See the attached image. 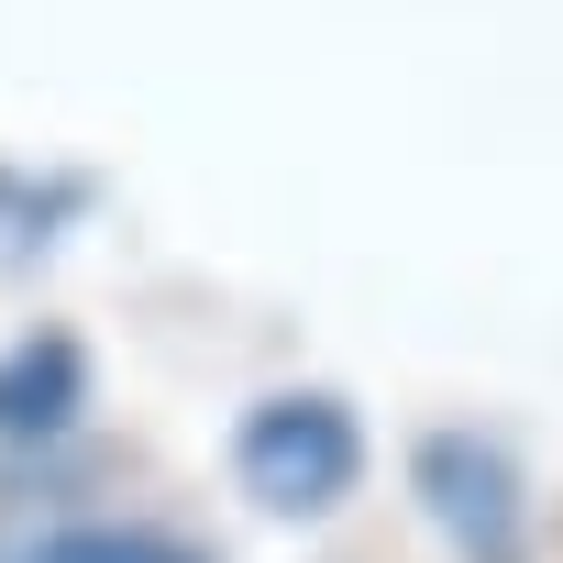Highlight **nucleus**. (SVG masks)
<instances>
[{"instance_id": "3", "label": "nucleus", "mask_w": 563, "mask_h": 563, "mask_svg": "<svg viewBox=\"0 0 563 563\" xmlns=\"http://www.w3.org/2000/svg\"><path fill=\"white\" fill-rule=\"evenodd\" d=\"M78 409H89V354L67 332H34V343L0 354V431H12V442H45Z\"/></svg>"}, {"instance_id": "1", "label": "nucleus", "mask_w": 563, "mask_h": 563, "mask_svg": "<svg viewBox=\"0 0 563 563\" xmlns=\"http://www.w3.org/2000/svg\"><path fill=\"white\" fill-rule=\"evenodd\" d=\"M232 486L276 519H332L354 486H365V431L332 387H276L243 409L232 431Z\"/></svg>"}, {"instance_id": "4", "label": "nucleus", "mask_w": 563, "mask_h": 563, "mask_svg": "<svg viewBox=\"0 0 563 563\" xmlns=\"http://www.w3.org/2000/svg\"><path fill=\"white\" fill-rule=\"evenodd\" d=\"M0 563H210L199 541L177 530H122V519H78V530H45L23 552H0Z\"/></svg>"}, {"instance_id": "2", "label": "nucleus", "mask_w": 563, "mask_h": 563, "mask_svg": "<svg viewBox=\"0 0 563 563\" xmlns=\"http://www.w3.org/2000/svg\"><path fill=\"white\" fill-rule=\"evenodd\" d=\"M409 486H420V508L442 519V541H453L464 563H519V552H530L519 464H508L497 442H475V431H431V442L409 453Z\"/></svg>"}]
</instances>
